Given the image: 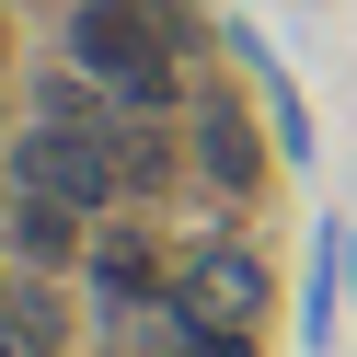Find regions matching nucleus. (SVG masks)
<instances>
[{
  "label": "nucleus",
  "instance_id": "nucleus-8",
  "mask_svg": "<svg viewBox=\"0 0 357 357\" xmlns=\"http://www.w3.org/2000/svg\"><path fill=\"white\" fill-rule=\"evenodd\" d=\"M231 47H242V70H254V104H265V127H277V162H288V173H311V162H323V127H311V93H300V70H288V58L265 47L254 24H231Z\"/></svg>",
  "mask_w": 357,
  "mask_h": 357
},
{
  "label": "nucleus",
  "instance_id": "nucleus-7",
  "mask_svg": "<svg viewBox=\"0 0 357 357\" xmlns=\"http://www.w3.org/2000/svg\"><path fill=\"white\" fill-rule=\"evenodd\" d=\"M346 277H357V219H311V265H300V357H323L346 334Z\"/></svg>",
  "mask_w": 357,
  "mask_h": 357
},
{
  "label": "nucleus",
  "instance_id": "nucleus-1",
  "mask_svg": "<svg viewBox=\"0 0 357 357\" xmlns=\"http://www.w3.org/2000/svg\"><path fill=\"white\" fill-rule=\"evenodd\" d=\"M58 47L127 104V116H173L196 70V0H70Z\"/></svg>",
  "mask_w": 357,
  "mask_h": 357
},
{
  "label": "nucleus",
  "instance_id": "nucleus-9",
  "mask_svg": "<svg viewBox=\"0 0 357 357\" xmlns=\"http://www.w3.org/2000/svg\"><path fill=\"white\" fill-rule=\"evenodd\" d=\"M116 162H127V208H162V196L185 185L196 139H185L173 116H127V127H116Z\"/></svg>",
  "mask_w": 357,
  "mask_h": 357
},
{
  "label": "nucleus",
  "instance_id": "nucleus-2",
  "mask_svg": "<svg viewBox=\"0 0 357 357\" xmlns=\"http://www.w3.org/2000/svg\"><path fill=\"white\" fill-rule=\"evenodd\" d=\"M173 300L208 311V323H231V334H254L265 311H277V265H265L231 219H208V231H173Z\"/></svg>",
  "mask_w": 357,
  "mask_h": 357
},
{
  "label": "nucleus",
  "instance_id": "nucleus-6",
  "mask_svg": "<svg viewBox=\"0 0 357 357\" xmlns=\"http://www.w3.org/2000/svg\"><path fill=\"white\" fill-rule=\"evenodd\" d=\"M185 116H196V173H208V185H219V196L242 208V196L265 185V139H277V127H254V116H242L231 93H196Z\"/></svg>",
  "mask_w": 357,
  "mask_h": 357
},
{
  "label": "nucleus",
  "instance_id": "nucleus-5",
  "mask_svg": "<svg viewBox=\"0 0 357 357\" xmlns=\"http://www.w3.org/2000/svg\"><path fill=\"white\" fill-rule=\"evenodd\" d=\"M93 231H104V219H81L70 196H35V185H12V196H0V254L24 265V277H81Z\"/></svg>",
  "mask_w": 357,
  "mask_h": 357
},
{
  "label": "nucleus",
  "instance_id": "nucleus-4",
  "mask_svg": "<svg viewBox=\"0 0 357 357\" xmlns=\"http://www.w3.org/2000/svg\"><path fill=\"white\" fill-rule=\"evenodd\" d=\"M12 185L70 196L81 219H116V208H127V162H116V139H93V127H35V116H24V139H12Z\"/></svg>",
  "mask_w": 357,
  "mask_h": 357
},
{
  "label": "nucleus",
  "instance_id": "nucleus-3",
  "mask_svg": "<svg viewBox=\"0 0 357 357\" xmlns=\"http://www.w3.org/2000/svg\"><path fill=\"white\" fill-rule=\"evenodd\" d=\"M81 300H93V323H150V311L173 300V231H150V219H104L93 254H81Z\"/></svg>",
  "mask_w": 357,
  "mask_h": 357
}]
</instances>
